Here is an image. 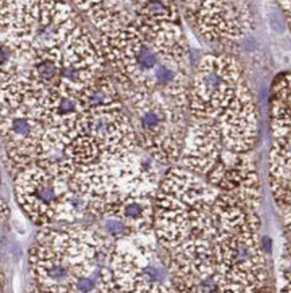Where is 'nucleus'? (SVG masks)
<instances>
[{"mask_svg":"<svg viewBox=\"0 0 291 293\" xmlns=\"http://www.w3.org/2000/svg\"><path fill=\"white\" fill-rule=\"evenodd\" d=\"M220 191L181 164L165 170L157 195L154 231L171 250L191 239L212 241L218 228L216 200Z\"/></svg>","mask_w":291,"mask_h":293,"instance_id":"obj_4","label":"nucleus"},{"mask_svg":"<svg viewBox=\"0 0 291 293\" xmlns=\"http://www.w3.org/2000/svg\"><path fill=\"white\" fill-rule=\"evenodd\" d=\"M142 150L168 168L179 162L189 113L159 92L119 88Z\"/></svg>","mask_w":291,"mask_h":293,"instance_id":"obj_6","label":"nucleus"},{"mask_svg":"<svg viewBox=\"0 0 291 293\" xmlns=\"http://www.w3.org/2000/svg\"><path fill=\"white\" fill-rule=\"evenodd\" d=\"M278 3L282 7V10L285 11L287 22H289V26L291 28V0H278Z\"/></svg>","mask_w":291,"mask_h":293,"instance_id":"obj_13","label":"nucleus"},{"mask_svg":"<svg viewBox=\"0 0 291 293\" xmlns=\"http://www.w3.org/2000/svg\"><path fill=\"white\" fill-rule=\"evenodd\" d=\"M187 113L232 152L251 153L256 145V102L243 65L228 51L205 54L193 68Z\"/></svg>","mask_w":291,"mask_h":293,"instance_id":"obj_1","label":"nucleus"},{"mask_svg":"<svg viewBox=\"0 0 291 293\" xmlns=\"http://www.w3.org/2000/svg\"><path fill=\"white\" fill-rule=\"evenodd\" d=\"M178 4L197 33L212 44L232 45L253 28L249 0H178Z\"/></svg>","mask_w":291,"mask_h":293,"instance_id":"obj_9","label":"nucleus"},{"mask_svg":"<svg viewBox=\"0 0 291 293\" xmlns=\"http://www.w3.org/2000/svg\"><path fill=\"white\" fill-rule=\"evenodd\" d=\"M272 147L269 180L275 203L282 212L291 211V72L275 79L270 96Z\"/></svg>","mask_w":291,"mask_h":293,"instance_id":"obj_8","label":"nucleus"},{"mask_svg":"<svg viewBox=\"0 0 291 293\" xmlns=\"http://www.w3.org/2000/svg\"><path fill=\"white\" fill-rule=\"evenodd\" d=\"M38 90L27 72L0 88V152L12 179L37 162L46 126L38 108Z\"/></svg>","mask_w":291,"mask_h":293,"instance_id":"obj_5","label":"nucleus"},{"mask_svg":"<svg viewBox=\"0 0 291 293\" xmlns=\"http://www.w3.org/2000/svg\"><path fill=\"white\" fill-rule=\"evenodd\" d=\"M115 241L95 220L89 223H53L41 227L28 248V269L35 291L73 292L81 277H93L100 285ZM100 292V288H99Z\"/></svg>","mask_w":291,"mask_h":293,"instance_id":"obj_3","label":"nucleus"},{"mask_svg":"<svg viewBox=\"0 0 291 293\" xmlns=\"http://www.w3.org/2000/svg\"><path fill=\"white\" fill-rule=\"evenodd\" d=\"M28 62L8 42L0 40V88H4L27 72Z\"/></svg>","mask_w":291,"mask_h":293,"instance_id":"obj_11","label":"nucleus"},{"mask_svg":"<svg viewBox=\"0 0 291 293\" xmlns=\"http://www.w3.org/2000/svg\"><path fill=\"white\" fill-rule=\"evenodd\" d=\"M108 266L116 292H175L167 254L155 231L116 241Z\"/></svg>","mask_w":291,"mask_h":293,"instance_id":"obj_7","label":"nucleus"},{"mask_svg":"<svg viewBox=\"0 0 291 293\" xmlns=\"http://www.w3.org/2000/svg\"><path fill=\"white\" fill-rule=\"evenodd\" d=\"M0 185H1V173H0Z\"/></svg>","mask_w":291,"mask_h":293,"instance_id":"obj_14","label":"nucleus"},{"mask_svg":"<svg viewBox=\"0 0 291 293\" xmlns=\"http://www.w3.org/2000/svg\"><path fill=\"white\" fill-rule=\"evenodd\" d=\"M67 180L57 177L41 165L33 164L14 179L18 205L34 225L45 227L60 220Z\"/></svg>","mask_w":291,"mask_h":293,"instance_id":"obj_10","label":"nucleus"},{"mask_svg":"<svg viewBox=\"0 0 291 293\" xmlns=\"http://www.w3.org/2000/svg\"><path fill=\"white\" fill-rule=\"evenodd\" d=\"M11 216V208L4 199L0 198V223H4Z\"/></svg>","mask_w":291,"mask_h":293,"instance_id":"obj_12","label":"nucleus"},{"mask_svg":"<svg viewBox=\"0 0 291 293\" xmlns=\"http://www.w3.org/2000/svg\"><path fill=\"white\" fill-rule=\"evenodd\" d=\"M119 88L159 92L187 110L193 68L187 41L152 40L131 24L99 34Z\"/></svg>","mask_w":291,"mask_h":293,"instance_id":"obj_2","label":"nucleus"}]
</instances>
